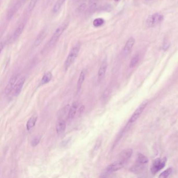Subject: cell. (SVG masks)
I'll return each instance as SVG.
<instances>
[{"mask_svg": "<svg viewBox=\"0 0 178 178\" xmlns=\"http://www.w3.org/2000/svg\"><path fill=\"white\" fill-rule=\"evenodd\" d=\"M68 26V23H65L57 28V29L55 30V31L53 33V35L52 36L50 39L46 44V47L44 48L45 49V51L49 50L50 49H51L56 44L58 41L59 40L60 38L63 34V33L64 32L65 29L67 28Z\"/></svg>", "mask_w": 178, "mask_h": 178, "instance_id": "obj_1", "label": "cell"}, {"mask_svg": "<svg viewBox=\"0 0 178 178\" xmlns=\"http://www.w3.org/2000/svg\"><path fill=\"white\" fill-rule=\"evenodd\" d=\"M81 43L78 42L76 43L71 50L64 64V68L65 71L68 70V68L70 67L71 65L73 64L77 58L81 49Z\"/></svg>", "mask_w": 178, "mask_h": 178, "instance_id": "obj_2", "label": "cell"}, {"mask_svg": "<svg viewBox=\"0 0 178 178\" xmlns=\"http://www.w3.org/2000/svg\"><path fill=\"white\" fill-rule=\"evenodd\" d=\"M162 15L159 13H155L148 17L146 22V25L147 27H153L156 26L163 20Z\"/></svg>", "mask_w": 178, "mask_h": 178, "instance_id": "obj_3", "label": "cell"}, {"mask_svg": "<svg viewBox=\"0 0 178 178\" xmlns=\"http://www.w3.org/2000/svg\"><path fill=\"white\" fill-rule=\"evenodd\" d=\"M147 103H148L147 100H145L140 104V105L137 108V109L135 111V112L133 113L131 118L129 119V123H132L137 120V119L139 118V116H140V114L145 109Z\"/></svg>", "mask_w": 178, "mask_h": 178, "instance_id": "obj_4", "label": "cell"}, {"mask_svg": "<svg viewBox=\"0 0 178 178\" xmlns=\"http://www.w3.org/2000/svg\"><path fill=\"white\" fill-rule=\"evenodd\" d=\"M166 161H167V159L165 157L162 159H159V158L156 159L154 161L151 166V173L153 174H155L156 173L158 172L159 170L162 169L165 167Z\"/></svg>", "mask_w": 178, "mask_h": 178, "instance_id": "obj_5", "label": "cell"}, {"mask_svg": "<svg viewBox=\"0 0 178 178\" xmlns=\"http://www.w3.org/2000/svg\"><path fill=\"white\" fill-rule=\"evenodd\" d=\"M126 161L120 160L118 162H114L110 165H109L106 168V171L108 173H113L118 170H120L122 168L124 167V165L126 164Z\"/></svg>", "mask_w": 178, "mask_h": 178, "instance_id": "obj_6", "label": "cell"}, {"mask_svg": "<svg viewBox=\"0 0 178 178\" xmlns=\"http://www.w3.org/2000/svg\"><path fill=\"white\" fill-rule=\"evenodd\" d=\"M18 77V75H14L12 76V77L10 78L5 89V93L7 95L10 94L13 91Z\"/></svg>", "mask_w": 178, "mask_h": 178, "instance_id": "obj_7", "label": "cell"}, {"mask_svg": "<svg viewBox=\"0 0 178 178\" xmlns=\"http://www.w3.org/2000/svg\"><path fill=\"white\" fill-rule=\"evenodd\" d=\"M107 67H108L107 61L106 59L103 60L100 64L98 72V79L99 81H101L105 77L107 70Z\"/></svg>", "mask_w": 178, "mask_h": 178, "instance_id": "obj_8", "label": "cell"}, {"mask_svg": "<svg viewBox=\"0 0 178 178\" xmlns=\"http://www.w3.org/2000/svg\"><path fill=\"white\" fill-rule=\"evenodd\" d=\"M25 82V78L24 77L20 78L19 80L17 81L14 89V94L15 96H18L20 94L24 85Z\"/></svg>", "mask_w": 178, "mask_h": 178, "instance_id": "obj_9", "label": "cell"}, {"mask_svg": "<svg viewBox=\"0 0 178 178\" xmlns=\"http://www.w3.org/2000/svg\"><path fill=\"white\" fill-rule=\"evenodd\" d=\"M133 153L132 149H127L124 150L120 154V160H124L127 162V160L129 159L132 156Z\"/></svg>", "mask_w": 178, "mask_h": 178, "instance_id": "obj_10", "label": "cell"}, {"mask_svg": "<svg viewBox=\"0 0 178 178\" xmlns=\"http://www.w3.org/2000/svg\"><path fill=\"white\" fill-rule=\"evenodd\" d=\"M46 35H47V33H46V30H43L42 31H41L37 37L35 41L34 42V46L35 47H37L39 46L41 42L43 41L44 38L46 37Z\"/></svg>", "mask_w": 178, "mask_h": 178, "instance_id": "obj_11", "label": "cell"}, {"mask_svg": "<svg viewBox=\"0 0 178 178\" xmlns=\"http://www.w3.org/2000/svg\"><path fill=\"white\" fill-rule=\"evenodd\" d=\"M66 129V123L64 120L60 121L57 124L56 130L57 132L59 135L64 133Z\"/></svg>", "mask_w": 178, "mask_h": 178, "instance_id": "obj_12", "label": "cell"}, {"mask_svg": "<svg viewBox=\"0 0 178 178\" xmlns=\"http://www.w3.org/2000/svg\"><path fill=\"white\" fill-rule=\"evenodd\" d=\"M24 28L25 25L24 23H21V24H19L14 32L13 39L15 40L16 39L18 38L19 36L22 35V33H23L24 29Z\"/></svg>", "mask_w": 178, "mask_h": 178, "instance_id": "obj_13", "label": "cell"}, {"mask_svg": "<svg viewBox=\"0 0 178 178\" xmlns=\"http://www.w3.org/2000/svg\"><path fill=\"white\" fill-rule=\"evenodd\" d=\"M52 78V73L50 72H47L43 75V77L40 82L39 85L42 86L44 84L48 83L50 81H51Z\"/></svg>", "mask_w": 178, "mask_h": 178, "instance_id": "obj_14", "label": "cell"}, {"mask_svg": "<svg viewBox=\"0 0 178 178\" xmlns=\"http://www.w3.org/2000/svg\"><path fill=\"white\" fill-rule=\"evenodd\" d=\"M38 117L37 116H32L30 118L26 123V128L28 131H29L30 129H32L34 127L37 121Z\"/></svg>", "mask_w": 178, "mask_h": 178, "instance_id": "obj_15", "label": "cell"}, {"mask_svg": "<svg viewBox=\"0 0 178 178\" xmlns=\"http://www.w3.org/2000/svg\"><path fill=\"white\" fill-rule=\"evenodd\" d=\"M77 109V103H73L68 111V119H72L74 118L76 113Z\"/></svg>", "mask_w": 178, "mask_h": 178, "instance_id": "obj_16", "label": "cell"}, {"mask_svg": "<svg viewBox=\"0 0 178 178\" xmlns=\"http://www.w3.org/2000/svg\"><path fill=\"white\" fill-rule=\"evenodd\" d=\"M85 78V71L83 70L81 72L80 75H79V78H78V81H77V92L80 91L81 86H82V85L84 83Z\"/></svg>", "mask_w": 178, "mask_h": 178, "instance_id": "obj_17", "label": "cell"}, {"mask_svg": "<svg viewBox=\"0 0 178 178\" xmlns=\"http://www.w3.org/2000/svg\"><path fill=\"white\" fill-rule=\"evenodd\" d=\"M134 43H135V39L132 37L129 38V39L127 41V42L124 46V51L125 52H129L132 49Z\"/></svg>", "mask_w": 178, "mask_h": 178, "instance_id": "obj_18", "label": "cell"}, {"mask_svg": "<svg viewBox=\"0 0 178 178\" xmlns=\"http://www.w3.org/2000/svg\"><path fill=\"white\" fill-rule=\"evenodd\" d=\"M65 1L66 0H57L52 8V12L53 13H57L59 11L62 5L64 4Z\"/></svg>", "mask_w": 178, "mask_h": 178, "instance_id": "obj_19", "label": "cell"}, {"mask_svg": "<svg viewBox=\"0 0 178 178\" xmlns=\"http://www.w3.org/2000/svg\"><path fill=\"white\" fill-rule=\"evenodd\" d=\"M144 166L143 164H140L137 163L135 165H134L131 168V171L135 173H142L144 170Z\"/></svg>", "mask_w": 178, "mask_h": 178, "instance_id": "obj_20", "label": "cell"}, {"mask_svg": "<svg viewBox=\"0 0 178 178\" xmlns=\"http://www.w3.org/2000/svg\"><path fill=\"white\" fill-rule=\"evenodd\" d=\"M136 162L138 164L145 165L149 162V160L147 158V157L143 155V154H138Z\"/></svg>", "mask_w": 178, "mask_h": 178, "instance_id": "obj_21", "label": "cell"}, {"mask_svg": "<svg viewBox=\"0 0 178 178\" xmlns=\"http://www.w3.org/2000/svg\"><path fill=\"white\" fill-rule=\"evenodd\" d=\"M139 59H140V57L138 54L134 55V57H133L132 59L130 62L129 67L131 68H133L135 66L139 61Z\"/></svg>", "mask_w": 178, "mask_h": 178, "instance_id": "obj_22", "label": "cell"}, {"mask_svg": "<svg viewBox=\"0 0 178 178\" xmlns=\"http://www.w3.org/2000/svg\"><path fill=\"white\" fill-rule=\"evenodd\" d=\"M104 23H105L104 19L101 18H97L93 21L92 24L94 27H99L103 26V25L104 24Z\"/></svg>", "mask_w": 178, "mask_h": 178, "instance_id": "obj_23", "label": "cell"}, {"mask_svg": "<svg viewBox=\"0 0 178 178\" xmlns=\"http://www.w3.org/2000/svg\"><path fill=\"white\" fill-rule=\"evenodd\" d=\"M172 173L171 168H168L167 170H165L159 175V178H167L169 175Z\"/></svg>", "mask_w": 178, "mask_h": 178, "instance_id": "obj_24", "label": "cell"}, {"mask_svg": "<svg viewBox=\"0 0 178 178\" xmlns=\"http://www.w3.org/2000/svg\"><path fill=\"white\" fill-rule=\"evenodd\" d=\"M37 1L38 0H30L28 6V11L31 12L34 10Z\"/></svg>", "mask_w": 178, "mask_h": 178, "instance_id": "obj_25", "label": "cell"}, {"mask_svg": "<svg viewBox=\"0 0 178 178\" xmlns=\"http://www.w3.org/2000/svg\"><path fill=\"white\" fill-rule=\"evenodd\" d=\"M40 137H39V136L34 138L31 142V145L32 146V147L36 146L38 144H39V143H40Z\"/></svg>", "mask_w": 178, "mask_h": 178, "instance_id": "obj_26", "label": "cell"}, {"mask_svg": "<svg viewBox=\"0 0 178 178\" xmlns=\"http://www.w3.org/2000/svg\"><path fill=\"white\" fill-rule=\"evenodd\" d=\"M170 46V43L167 40H166L165 42L163 43V46H162V49L164 51H166L169 48Z\"/></svg>", "mask_w": 178, "mask_h": 178, "instance_id": "obj_27", "label": "cell"}, {"mask_svg": "<svg viewBox=\"0 0 178 178\" xmlns=\"http://www.w3.org/2000/svg\"><path fill=\"white\" fill-rule=\"evenodd\" d=\"M98 0H89V5L90 9L94 8Z\"/></svg>", "mask_w": 178, "mask_h": 178, "instance_id": "obj_28", "label": "cell"}, {"mask_svg": "<svg viewBox=\"0 0 178 178\" xmlns=\"http://www.w3.org/2000/svg\"><path fill=\"white\" fill-rule=\"evenodd\" d=\"M86 4H82L79 6L78 8V11L80 12H81L84 11L86 9Z\"/></svg>", "mask_w": 178, "mask_h": 178, "instance_id": "obj_29", "label": "cell"}, {"mask_svg": "<svg viewBox=\"0 0 178 178\" xmlns=\"http://www.w3.org/2000/svg\"><path fill=\"white\" fill-rule=\"evenodd\" d=\"M5 42L4 41H1V52L2 51V50H3V48H4V46H5Z\"/></svg>", "mask_w": 178, "mask_h": 178, "instance_id": "obj_30", "label": "cell"}, {"mask_svg": "<svg viewBox=\"0 0 178 178\" xmlns=\"http://www.w3.org/2000/svg\"><path fill=\"white\" fill-rule=\"evenodd\" d=\"M23 2H26L27 0H22Z\"/></svg>", "mask_w": 178, "mask_h": 178, "instance_id": "obj_31", "label": "cell"}, {"mask_svg": "<svg viewBox=\"0 0 178 178\" xmlns=\"http://www.w3.org/2000/svg\"><path fill=\"white\" fill-rule=\"evenodd\" d=\"M114 1H116V2H117V1H119L120 0H114Z\"/></svg>", "mask_w": 178, "mask_h": 178, "instance_id": "obj_32", "label": "cell"}]
</instances>
